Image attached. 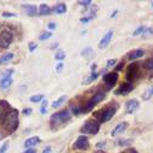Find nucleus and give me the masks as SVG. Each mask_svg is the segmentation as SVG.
<instances>
[{"instance_id":"4be33fe9","label":"nucleus","mask_w":153,"mask_h":153,"mask_svg":"<svg viewBox=\"0 0 153 153\" xmlns=\"http://www.w3.org/2000/svg\"><path fill=\"white\" fill-rule=\"evenodd\" d=\"M15 57V54L12 52H9V53H5L3 56H0V65L4 64V63H9L10 60H12Z\"/></svg>"},{"instance_id":"a19ab883","label":"nucleus","mask_w":153,"mask_h":153,"mask_svg":"<svg viewBox=\"0 0 153 153\" xmlns=\"http://www.w3.org/2000/svg\"><path fill=\"white\" fill-rule=\"evenodd\" d=\"M36 48H37V45L35 42H29V51L30 52H34Z\"/></svg>"},{"instance_id":"2eb2a0df","label":"nucleus","mask_w":153,"mask_h":153,"mask_svg":"<svg viewBox=\"0 0 153 153\" xmlns=\"http://www.w3.org/2000/svg\"><path fill=\"white\" fill-rule=\"evenodd\" d=\"M112 35H113V31L112 30H110V31H107L105 35H104V37L100 40V42H99V48L100 50H104V48H106L107 46H108V44H110V41H111V39H112Z\"/></svg>"},{"instance_id":"3c124183","label":"nucleus","mask_w":153,"mask_h":153,"mask_svg":"<svg viewBox=\"0 0 153 153\" xmlns=\"http://www.w3.org/2000/svg\"><path fill=\"white\" fill-rule=\"evenodd\" d=\"M118 13V11H113L112 13H111V18H114V16H116Z\"/></svg>"},{"instance_id":"c756f323","label":"nucleus","mask_w":153,"mask_h":153,"mask_svg":"<svg viewBox=\"0 0 153 153\" xmlns=\"http://www.w3.org/2000/svg\"><path fill=\"white\" fill-rule=\"evenodd\" d=\"M94 17H95V12H92L91 15H88V16H86V17H82L80 21H81V23H88V22L93 21Z\"/></svg>"},{"instance_id":"20e7f679","label":"nucleus","mask_w":153,"mask_h":153,"mask_svg":"<svg viewBox=\"0 0 153 153\" xmlns=\"http://www.w3.org/2000/svg\"><path fill=\"white\" fill-rule=\"evenodd\" d=\"M100 130V123L95 120V118H91V120H87L83 126L80 128V131L85 135V134H91V135H95L98 134Z\"/></svg>"},{"instance_id":"4c0bfd02","label":"nucleus","mask_w":153,"mask_h":153,"mask_svg":"<svg viewBox=\"0 0 153 153\" xmlns=\"http://www.w3.org/2000/svg\"><path fill=\"white\" fill-rule=\"evenodd\" d=\"M7 148H9V142H4L3 146L0 147V153H5L7 151Z\"/></svg>"},{"instance_id":"9b49d317","label":"nucleus","mask_w":153,"mask_h":153,"mask_svg":"<svg viewBox=\"0 0 153 153\" xmlns=\"http://www.w3.org/2000/svg\"><path fill=\"white\" fill-rule=\"evenodd\" d=\"M11 105L9 104V101L6 100H0V122H3L4 118L6 117V114L9 113V111L11 110Z\"/></svg>"},{"instance_id":"4468645a","label":"nucleus","mask_w":153,"mask_h":153,"mask_svg":"<svg viewBox=\"0 0 153 153\" xmlns=\"http://www.w3.org/2000/svg\"><path fill=\"white\" fill-rule=\"evenodd\" d=\"M139 106H140V104H139L137 99H130L126 104V111H127V113L131 114V113H134L139 108Z\"/></svg>"},{"instance_id":"0eeeda50","label":"nucleus","mask_w":153,"mask_h":153,"mask_svg":"<svg viewBox=\"0 0 153 153\" xmlns=\"http://www.w3.org/2000/svg\"><path fill=\"white\" fill-rule=\"evenodd\" d=\"M13 41V34L9 29H4L0 31V48L6 50L10 47V45Z\"/></svg>"},{"instance_id":"6e6552de","label":"nucleus","mask_w":153,"mask_h":153,"mask_svg":"<svg viewBox=\"0 0 153 153\" xmlns=\"http://www.w3.org/2000/svg\"><path fill=\"white\" fill-rule=\"evenodd\" d=\"M102 81H104L105 87H106L107 91L112 89L118 81V72L113 71V72H107V74L102 75Z\"/></svg>"},{"instance_id":"49530a36","label":"nucleus","mask_w":153,"mask_h":153,"mask_svg":"<svg viewBox=\"0 0 153 153\" xmlns=\"http://www.w3.org/2000/svg\"><path fill=\"white\" fill-rule=\"evenodd\" d=\"M47 27H48V29H51V30H53V29H56V27H57V24H56L54 22H50Z\"/></svg>"},{"instance_id":"39448f33","label":"nucleus","mask_w":153,"mask_h":153,"mask_svg":"<svg viewBox=\"0 0 153 153\" xmlns=\"http://www.w3.org/2000/svg\"><path fill=\"white\" fill-rule=\"evenodd\" d=\"M140 68H141V64H139L136 62H134V63H131V64L128 65L127 71H126L127 82L133 83V82H135L140 77Z\"/></svg>"},{"instance_id":"58836bf2","label":"nucleus","mask_w":153,"mask_h":153,"mask_svg":"<svg viewBox=\"0 0 153 153\" xmlns=\"http://www.w3.org/2000/svg\"><path fill=\"white\" fill-rule=\"evenodd\" d=\"M149 34H153V29H152V28L146 27V29H145V30H143V33H142V36H147V35H149Z\"/></svg>"},{"instance_id":"a878e982","label":"nucleus","mask_w":153,"mask_h":153,"mask_svg":"<svg viewBox=\"0 0 153 153\" xmlns=\"http://www.w3.org/2000/svg\"><path fill=\"white\" fill-rule=\"evenodd\" d=\"M141 65H142V68H143L145 70H153V57L146 59Z\"/></svg>"},{"instance_id":"864d4df0","label":"nucleus","mask_w":153,"mask_h":153,"mask_svg":"<svg viewBox=\"0 0 153 153\" xmlns=\"http://www.w3.org/2000/svg\"><path fill=\"white\" fill-rule=\"evenodd\" d=\"M57 46H58V44H53V45H52V47H51V48H56V47H57Z\"/></svg>"},{"instance_id":"de8ad7c7","label":"nucleus","mask_w":153,"mask_h":153,"mask_svg":"<svg viewBox=\"0 0 153 153\" xmlns=\"http://www.w3.org/2000/svg\"><path fill=\"white\" fill-rule=\"evenodd\" d=\"M63 68H64V64H63V63H59V64L56 66V70H57L58 72H60V71L63 70Z\"/></svg>"},{"instance_id":"9d476101","label":"nucleus","mask_w":153,"mask_h":153,"mask_svg":"<svg viewBox=\"0 0 153 153\" xmlns=\"http://www.w3.org/2000/svg\"><path fill=\"white\" fill-rule=\"evenodd\" d=\"M133 89H134V85H133V83L123 82L116 91H114V94H116V95H127V94H129Z\"/></svg>"},{"instance_id":"bb28decb","label":"nucleus","mask_w":153,"mask_h":153,"mask_svg":"<svg viewBox=\"0 0 153 153\" xmlns=\"http://www.w3.org/2000/svg\"><path fill=\"white\" fill-rule=\"evenodd\" d=\"M152 95H153V86L148 87V88L145 91V93L142 94V99H143V100H148Z\"/></svg>"},{"instance_id":"393cba45","label":"nucleus","mask_w":153,"mask_h":153,"mask_svg":"<svg viewBox=\"0 0 153 153\" xmlns=\"http://www.w3.org/2000/svg\"><path fill=\"white\" fill-rule=\"evenodd\" d=\"M13 74V69H5L4 71L0 72V81L4 80V79H7V77H11V75Z\"/></svg>"},{"instance_id":"f257e3e1","label":"nucleus","mask_w":153,"mask_h":153,"mask_svg":"<svg viewBox=\"0 0 153 153\" xmlns=\"http://www.w3.org/2000/svg\"><path fill=\"white\" fill-rule=\"evenodd\" d=\"M120 108V104L116 101H111L108 105H106L105 107H102L101 110H99L98 112L94 113V118L101 124L105 122H108L114 114H116L117 110Z\"/></svg>"},{"instance_id":"b1692460","label":"nucleus","mask_w":153,"mask_h":153,"mask_svg":"<svg viewBox=\"0 0 153 153\" xmlns=\"http://www.w3.org/2000/svg\"><path fill=\"white\" fill-rule=\"evenodd\" d=\"M70 108H71L72 113L76 114V116H79V114L85 113V111H83V106H81V105H72Z\"/></svg>"},{"instance_id":"f704fd0d","label":"nucleus","mask_w":153,"mask_h":153,"mask_svg":"<svg viewBox=\"0 0 153 153\" xmlns=\"http://www.w3.org/2000/svg\"><path fill=\"white\" fill-rule=\"evenodd\" d=\"M116 64H117V60H116V59H108V60H107V63H106V68H107V69L113 68Z\"/></svg>"},{"instance_id":"e433bc0d","label":"nucleus","mask_w":153,"mask_h":153,"mask_svg":"<svg viewBox=\"0 0 153 153\" xmlns=\"http://www.w3.org/2000/svg\"><path fill=\"white\" fill-rule=\"evenodd\" d=\"M1 16L3 17H5V18H11V17H16V13H13V12H3L1 13Z\"/></svg>"},{"instance_id":"09e8293b","label":"nucleus","mask_w":153,"mask_h":153,"mask_svg":"<svg viewBox=\"0 0 153 153\" xmlns=\"http://www.w3.org/2000/svg\"><path fill=\"white\" fill-rule=\"evenodd\" d=\"M35 152H36V151H35L34 148H28V149H25L23 153H35Z\"/></svg>"},{"instance_id":"79ce46f5","label":"nucleus","mask_w":153,"mask_h":153,"mask_svg":"<svg viewBox=\"0 0 153 153\" xmlns=\"http://www.w3.org/2000/svg\"><path fill=\"white\" fill-rule=\"evenodd\" d=\"M121 153H137V151L134 149V148H127V149H124V151L121 152Z\"/></svg>"},{"instance_id":"f3484780","label":"nucleus","mask_w":153,"mask_h":153,"mask_svg":"<svg viewBox=\"0 0 153 153\" xmlns=\"http://www.w3.org/2000/svg\"><path fill=\"white\" fill-rule=\"evenodd\" d=\"M143 54H145V51H143V50L137 48V50H134V51L129 52V53L127 54V58H128L129 60H136V59L141 58Z\"/></svg>"},{"instance_id":"6ab92c4d","label":"nucleus","mask_w":153,"mask_h":153,"mask_svg":"<svg viewBox=\"0 0 153 153\" xmlns=\"http://www.w3.org/2000/svg\"><path fill=\"white\" fill-rule=\"evenodd\" d=\"M66 5L64 4V3H59V4H57L54 7H53V11L57 13V15H63V13H65L66 12Z\"/></svg>"},{"instance_id":"a211bd4d","label":"nucleus","mask_w":153,"mask_h":153,"mask_svg":"<svg viewBox=\"0 0 153 153\" xmlns=\"http://www.w3.org/2000/svg\"><path fill=\"white\" fill-rule=\"evenodd\" d=\"M51 12H52V9H51L48 5L41 4V5L39 6V15H40V16H47V15H50Z\"/></svg>"},{"instance_id":"7c9ffc66","label":"nucleus","mask_w":153,"mask_h":153,"mask_svg":"<svg viewBox=\"0 0 153 153\" xmlns=\"http://www.w3.org/2000/svg\"><path fill=\"white\" fill-rule=\"evenodd\" d=\"M44 100V95L42 94H36V95H31L30 97V101L31 102H40Z\"/></svg>"},{"instance_id":"8fccbe9b","label":"nucleus","mask_w":153,"mask_h":153,"mask_svg":"<svg viewBox=\"0 0 153 153\" xmlns=\"http://www.w3.org/2000/svg\"><path fill=\"white\" fill-rule=\"evenodd\" d=\"M91 70H92V72L97 70V64H95V63H94V64H92V68H91Z\"/></svg>"},{"instance_id":"dca6fc26","label":"nucleus","mask_w":153,"mask_h":153,"mask_svg":"<svg viewBox=\"0 0 153 153\" xmlns=\"http://www.w3.org/2000/svg\"><path fill=\"white\" fill-rule=\"evenodd\" d=\"M41 142V139L39 136H31L29 139H27L24 141V147L28 149V148H34L35 146H37Z\"/></svg>"},{"instance_id":"603ef678","label":"nucleus","mask_w":153,"mask_h":153,"mask_svg":"<svg viewBox=\"0 0 153 153\" xmlns=\"http://www.w3.org/2000/svg\"><path fill=\"white\" fill-rule=\"evenodd\" d=\"M4 137H5V135H4V134H3L1 131H0V141H1V140H3Z\"/></svg>"},{"instance_id":"473e14b6","label":"nucleus","mask_w":153,"mask_h":153,"mask_svg":"<svg viewBox=\"0 0 153 153\" xmlns=\"http://www.w3.org/2000/svg\"><path fill=\"white\" fill-rule=\"evenodd\" d=\"M47 106H48V101H47V99H44L42 100V104H41V108H40V111H41L42 114H45L47 112Z\"/></svg>"},{"instance_id":"5fc2aeb1","label":"nucleus","mask_w":153,"mask_h":153,"mask_svg":"<svg viewBox=\"0 0 153 153\" xmlns=\"http://www.w3.org/2000/svg\"><path fill=\"white\" fill-rule=\"evenodd\" d=\"M152 7H153V1H152Z\"/></svg>"},{"instance_id":"ea45409f","label":"nucleus","mask_w":153,"mask_h":153,"mask_svg":"<svg viewBox=\"0 0 153 153\" xmlns=\"http://www.w3.org/2000/svg\"><path fill=\"white\" fill-rule=\"evenodd\" d=\"M79 4L80 5H83V6H86V9L92 4V1H91V0H86V1H85V0H82V1H79Z\"/></svg>"},{"instance_id":"c9c22d12","label":"nucleus","mask_w":153,"mask_h":153,"mask_svg":"<svg viewBox=\"0 0 153 153\" xmlns=\"http://www.w3.org/2000/svg\"><path fill=\"white\" fill-rule=\"evenodd\" d=\"M130 143H131V140H130V139L120 140V141H118V145H120V146H128V145H130Z\"/></svg>"},{"instance_id":"72a5a7b5","label":"nucleus","mask_w":153,"mask_h":153,"mask_svg":"<svg viewBox=\"0 0 153 153\" xmlns=\"http://www.w3.org/2000/svg\"><path fill=\"white\" fill-rule=\"evenodd\" d=\"M145 29H146V27H145V25H140L137 29H135V30H134L133 35H134V36H136V35H139V34H142Z\"/></svg>"},{"instance_id":"cd10ccee","label":"nucleus","mask_w":153,"mask_h":153,"mask_svg":"<svg viewBox=\"0 0 153 153\" xmlns=\"http://www.w3.org/2000/svg\"><path fill=\"white\" fill-rule=\"evenodd\" d=\"M66 100V95H63V97H60L59 99H57V100H54L53 101V104H52V107L53 108H57V107H59L64 101Z\"/></svg>"},{"instance_id":"f8f14e48","label":"nucleus","mask_w":153,"mask_h":153,"mask_svg":"<svg viewBox=\"0 0 153 153\" xmlns=\"http://www.w3.org/2000/svg\"><path fill=\"white\" fill-rule=\"evenodd\" d=\"M22 10L25 15L30 16V17H34L36 15H39V10H37V6L35 5H31V4H23L22 5Z\"/></svg>"},{"instance_id":"412c9836","label":"nucleus","mask_w":153,"mask_h":153,"mask_svg":"<svg viewBox=\"0 0 153 153\" xmlns=\"http://www.w3.org/2000/svg\"><path fill=\"white\" fill-rule=\"evenodd\" d=\"M12 82H13L12 77H7V79H4V80H1V81H0V88H1L3 91H5V89H7V88H10V87H11Z\"/></svg>"},{"instance_id":"a18cd8bd","label":"nucleus","mask_w":153,"mask_h":153,"mask_svg":"<svg viewBox=\"0 0 153 153\" xmlns=\"http://www.w3.org/2000/svg\"><path fill=\"white\" fill-rule=\"evenodd\" d=\"M42 153H52V147L51 146H46L42 151Z\"/></svg>"},{"instance_id":"2f4dec72","label":"nucleus","mask_w":153,"mask_h":153,"mask_svg":"<svg viewBox=\"0 0 153 153\" xmlns=\"http://www.w3.org/2000/svg\"><path fill=\"white\" fill-rule=\"evenodd\" d=\"M65 52L63 51V50H58L57 51V53H56V56H54V58L57 59V60H63L64 58H65Z\"/></svg>"},{"instance_id":"c85d7f7f","label":"nucleus","mask_w":153,"mask_h":153,"mask_svg":"<svg viewBox=\"0 0 153 153\" xmlns=\"http://www.w3.org/2000/svg\"><path fill=\"white\" fill-rule=\"evenodd\" d=\"M51 36H52V33L51 31H42L41 35L39 36V40L40 41H45V40H48Z\"/></svg>"},{"instance_id":"1a4fd4ad","label":"nucleus","mask_w":153,"mask_h":153,"mask_svg":"<svg viewBox=\"0 0 153 153\" xmlns=\"http://www.w3.org/2000/svg\"><path fill=\"white\" fill-rule=\"evenodd\" d=\"M74 149H81V151H87L89 148V139L86 135H80L76 141L72 145Z\"/></svg>"},{"instance_id":"aec40b11","label":"nucleus","mask_w":153,"mask_h":153,"mask_svg":"<svg viewBox=\"0 0 153 153\" xmlns=\"http://www.w3.org/2000/svg\"><path fill=\"white\" fill-rule=\"evenodd\" d=\"M81 56L87 58V59H92L94 57V51H93L92 47H86V48H83L81 51Z\"/></svg>"},{"instance_id":"f03ea898","label":"nucleus","mask_w":153,"mask_h":153,"mask_svg":"<svg viewBox=\"0 0 153 153\" xmlns=\"http://www.w3.org/2000/svg\"><path fill=\"white\" fill-rule=\"evenodd\" d=\"M19 111L17 108H11L3 121V128L7 134H13L18 129L19 124Z\"/></svg>"},{"instance_id":"5701e85b","label":"nucleus","mask_w":153,"mask_h":153,"mask_svg":"<svg viewBox=\"0 0 153 153\" xmlns=\"http://www.w3.org/2000/svg\"><path fill=\"white\" fill-rule=\"evenodd\" d=\"M99 77V74L97 72V71H93L89 76H88V77L82 82V85H88V83H91V82H93V81H95Z\"/></svg>"},{"instance_id":"7ed1b4c3","label":"nucleus","mask_w":153,"mask_h":153,"mask_svg":"<svg viewBox=\"0 0 153 153\" xmlns=\"http://www.w3.org/2000/svg\"><path fill=\"white\" fill-rule=\"evenodd\" d=\"M70 120H71V112L68 108H65L63 111H59L57 113H53L51 116V120H50L51 128L52 129H58L62 126L70 122Z\"/></svg>"},{"instance_id":"423d86ee","label":"nucleus","mask_w":153,"mask_h":153,"mask_svg":"<svg viewBox=\"0 0 153 153\" xmlns=\"http://www.w3.org/2000/svg\"><path fill=\"white\" fill-rule=\"evenodd\" d=\"M105 97H106V92H104V91H99V92L94 93L93 97H92V98L86 102V105L83 106V111H85V113L92 111V110L95 107L97 104H99L100 101H102V100L105 99Z\"/></svg>"},{"instance_id":"ddd939ff","label":"nucleus","mask_w":153,"mask_h":153,"mask_svg":"<svg viewBox=\"0 0 153 153\" xmlns=\"http://www.w3.org/2000/svg\"><path fill=\"white\" fill-rule=\"evenodd\" d=\"M128 127H129V123H128V122H121V123H118L116 127L113 128L111 135H112V136H118V135H121L122 133H124V131L128 129Z\"/></svg>"},{"instance_id":"c03bdc74","label":"nucleus","mask_w":153,"mask_h":153,"mask_svg":"<svg viewBox=\"0 0 153 153\" xmlns=\"http://www.w3.org/2000/svg\"><path fill=\"white\" fill-rule=\"evenodd\" d=\"M123 65H124V62H121L117 66H116V72H118V71H121L122 69H123Z\"/></svg>"},{"instance_id":"37998d69","label":"nucleus","mask_w":153,"mask_h":153,"mask_svg":"<svg viewBox=\"0 0 153 153\" xmlns=\"http://www.w3.org/2000/svg\"><path fill=\"white\" fill-rule=\"evenodd\" d=\"M31 112H33V110L29 107V108H24L23 110V114H25V116H29V114H31Z\"/></svg>"}]
</instances>
